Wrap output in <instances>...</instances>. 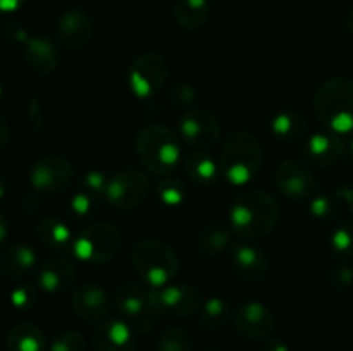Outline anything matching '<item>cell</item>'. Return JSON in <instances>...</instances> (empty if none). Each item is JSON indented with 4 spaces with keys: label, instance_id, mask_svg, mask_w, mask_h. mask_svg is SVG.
<instances>
[{
    "label": "cell",
    "instance_id": "cell-1",
    "mask_svg": "<svg viewBox=\"0 0 353 351\" xmlns=\"http://www.w3.org/2000/svg\"><path fill=\"white\" fill-rule=\"evenodd\" d=\"M279 215V203L269 193L245 191L231 205L230 226L240 237L259 240L272 233Z\"/></svg>",
    "mask_w": 353,
    "mask_h": 351
},
{
    "label": "cell",
    "instance_id": "cell-2",
    "mask_svg": "<svg viewBox=\"0 0 353 351\" xmlns=\"http://www.w3.org/2000/svg\"><path fill=\"white\" fill-rule=\"evenodd\" d=\"M314 110L321 123L334 134L353 133V81L330 78L314 93Z\"/></svg>",
    "mask_w": 353,
    "mask_h": 351
},
{
    "label": "cell",
    "instance_id": "cell-3",
    "mask_svg": "<svg viewBox=\"0 0 353 351\" xmlns=\"http://www.w3.org/2000/svg\"><path fill=\"white\" fill-rule=\"evenodd\" d=\"M134 150L147 171L155 176H169L181 157V141L169 127L152 124L138 131Z\"/></svg>",
    "mask_w": 353,
    "mask_h": 351
},
{
    "label": "cell",
    "instance_id": "cell-4",
    "mask_svg": "<svg viewBox=\"0 0 353 351\" xmlns=\"http://www.w3.org/2000/svg\"><path fill=\"white\" fill-rule=\"evenodd\" d=\"M221 174L228 182L243 186L254 181L262 167V147L248 131L230 134L221 150Z\"/></svg>",
    "mask_w": 353,
    "mask_h": 351
},
{
    "label": "cell",
    "instance_id": "cell-5",
    "mask_svg": "<svg viewBox=\"0 0 353 351\" xmlns=\"http://www.w3.org/2000/svg\"><path fill=\"white\" fill-rule=\"evenodd\" d=\"M134 270L152 289L171 284L179 270V258L174 248L161 240H143L131 251Z\"/></svg>",
    "mask_w": 353,
    "mask_h": 351
},
{
    "label": "cell",
    "instance_id": "cell-6",
    "mask_svg": "<svg viewBox=\"0 0 353 351\" xmlns=\"http://www.w3.org/2000/svg\"><path fill=\"white\" fill-rule=\"evenodd\" d=\"M121 233L114 224L95 222L85 227L72 241V253L81 262L102 265L112 260L121 246Z\"/></svg>",
    "mask_w": 353,
    "mask_h": 351
},
{
    "label": "cell",
    "instance_id": "cell-7",
    "mask_svg": "<svg viewBox=\"0 0 353 351\" xmlns=\"http://www.w3.org/2000/svg\"><path fill=\"white\" fill-rule=\"evenodd\" d=\"M116 305L134 332L147 334L155 327L159 312L150 299V289L128 282L117 288Z\"/></svg>",
    "mask_w": 353,
    "mask_h": 351
},
{
    "label": "cell",
    "instance_id": "cell-8",
    "mask_svg": "<svg viewBox=\"0 0 353 351\" xmlns=\"http://www.w3.org/2000/svg\"><path fill=\"white\" fill-rule=\"evenodd\" d=\"M148 189H150V184L145 172L138 169H121L114 172L107 181L103 198L109 202L112 209L131 210L143 203Z\"/></svg>",
    "mask_w": 353,
    "mask_h": 351
},
{
    "label": "cell",
    "instance_id": "cell-9",
    "mask_svg": "<svg viewBox=\"0 0 353 351\" xmlns=\"http://www.w3.org/2000/svg\"><path fill=\"white\" fill-rule=\"evenodd\" d=\"M165 79H168V64L164 57L155 52H147L134 58L128 72L130 88L138 98H150L157 95Z\"/></svg>",
    "mask_w": 353,
    "mask_h": 351
},
{
    "label": "cell",
    "instance_id": "cell-10",
    "mask_svg": "<svg viewBox=\"0 0 353 351\" xmlns=\"http://www.w3.org/2000/svg\"><path fill=\"white\" fill-rule=\"evenodd\" d=\"M179 134L195 150L209 151L219 143L221 124L209 109L193 107L179 119Z\"/></svg>",
    "mask_w": 353,
    "mask_h": 351
},
{
    "label": "cell",
    "instance_id": "cell-11",
    "mask_svg": "<svg viewBox=\"0 0 353 351\" xmlns=\"http://www.w3.org/2000/svg\"><path fill=\"white\" fill-rule=\"evenodd\" d=\"M74 176L72 164L62 155H45L38 158L30 171V182L41 193H61Z\"/></svg>",
    "mask_w": 353,
    "mask_h": 351
},
{
    "label": "cell",
    "instance_id": "cell-12",
    "mask_svg": "<svg viewBox=\"0 0 353 351\" xmlns=\"http://www.w3.org/2000/svg\"><path fill=\"white\" fill-rule=\"evenodd\" d=\"M274 186L285 198L300 202L310 198L316 193L317 181L305 164L288 158L279 162L276 167Z\"/></svg>",
    "mask_w": 353,
    "mask_h": 351
},
{
    "label": "cell",
    "instance_id": "cell-13",
    "mask_svg": "<svg viewBox=\"0 0 353 351\" xmlns=\"http://www.w3.org/2000/svg\"><path fill=\"white\" fill-rule=\"evenodd\" d=\"M150 299L159 315L186 317L200 306V292L190 284H168L159 289L150 288Z\"/></svg>",
    "mask_w": 353,
    "mask_h": 351
},
{
    "label": "cell",
    "instance_id": "cell-14",
    "mask_svg": "<svg viewBox=\"0 0 353 351\" xmlns=\"http://www.w3.org/2000/svg\"><path fill=\"white\" fill-rule=\"evenodd\" d=\"M234 326L250 339H265L274 332L276 319L271 310L259 301H248L238 308Z\"/></svg>",
    "mask_w": 353,
    "mask_h": 351
},
{
    "label": "cell",
    "instance_id": "cell-15",
    "mask_svg": "<svg viewBox=\"0 0 353 351\" xmlns=\"http://www.w3.org/2000/svg\"><path fill=\"white\" fill-rule=\"evenodd\" d=\"M93 351H134L137 337L126 320L112 319L102 322L92 336Z\"/></svg>",
    "mask_w": 353,
    "mask_h": 351
},
{
    "label": "cell",
    "instance_id": "cell-16",
    "mask_svg": "<svg viewBox=\"0 0 353 351\" xmlns=\"http://www.w3.org/2000/svg\"><path fill=\"white\" fill-rule=\"evenodd\" d=\"M71 306L79 319L97 322L109 315L110 298L105 289L99 284H83L72 292Z\"/></svg>",
    "mask_w": 353,
    "mask_h": 351
},
{
    "label": "cell",
    "instance_id": "cell-17",
    "mask_svg": "<svg viewBox=\"0 0 353 351\" xmlns=\"http://www.w3.org/2000/svg\"><path fill=\"white\" fill-rule=\"evenodd\" d=\"M24 58L37 74L48 76L61 65V52L57 45L43 34L28 38L24 43Z\"/></svg>",
    "mask_w": 353,
    "mask_h": 351
},
{
    "label": "cell",
    "instance_id": "cell-18",
    "mask_svg": "<svg viewBox=\"0 0 353 351\" xmlns=\"http://www.w3.org/2000/svg\"><path fill=\"white\" fill-rule=\"evenodd\" d=\"M59 40L69 50H81L92 40L93 26L88 14L81 9H71L64 12L57 26Z\"/></svg>",
    "mask_w": 353,
    "mask_h": 351
},
{
    "label": "cell",
    "instance_id": "cell-19",
    "mask_svg": "<svg viewBox=\"0 0 353 351\" xmlns=\"http://www.w3.org/2000/svg\"><path fill=\"white\" fill-rule=\"evenodd\" d=\"M231 265L245 281H259L268 274V257L252 244L236 243L231 246Z\"/></svg>",
    "mask_w": 353,
    "mask_h": 351
},
{
    "label": "cell",
    "instance_id": "cell-20",
    "mask_svg": "<svg viewBox=\"0 0 353 351\" xmlns=\"http://www.w3.org/2000/svg\"><path fill=\"white\" fill-rule=\"evenodd\" d=\"M345 145L340 140V136L334 133H317L307 140L303 155L307 160L319 167H327L333 165L343 157Z\"/></svg>",
    "mask_w": 353,
    "mask_h": 351
},
{
    "label": "cell",
    "instance_id": "cell-21",
    "mask_svg": "<svg viewBox=\"0 0 353 351\" xmlns=\"http://www.w3.org/2000/svg\"><path fill=\"white\" fill-rule=\"evenodd\" d=\"M76 281V268L68 258H50L38 272V284L48 292H61L71 288Z\"/></svg>",
    "mask_w": 353,
    "mask_h": 351
},
{
    "label": "cell",
    "instance_id": "cell-22",
    "mask_svg": "<svg viewBox=\"0 0 353 351\" xmlns=\"http://www.w3.org/2000/svg\"><path fill=\"white\" fill-rule=\"evenodd\" d=\"M7 351H45L47 341L40 327L30 322H19L9 329L6 336Z\"/></svg>",
    "mask_w": 353,
    "mask_h": 351
},
{
    "label": "cell",
    "instance_id": "cell-23",
    "mask_svg": "<svg viewBox=\"0 0 353 351\" xmlns=\"http://www.w3.org/2000/svg\"><path fill=\"white\" fill-rule=\"evenodd\" d=\"M37 264V251L26 243L10 244L0 258V270L7 277H21L26 275Z\"/></svg>",
    "mask_w": 353,
    "mask_h": 351
},
{
    "label": "cell",
    "instance_id": "cell-24",
    "mask_svg": "<svg viewBox=\"0 0 353 351\" xmlns=\"http://www.w3.org/2000/svg\"><path fill=\"white\" fill-rule=\"evenodd\" d=\"M185 171L196 186H210L221 174L219 164L205 150H193L186 158Z\"/></svg>",
    "mask_w": 353,
    "mask_h": 351
},
{
    "label": "cell",
    "instance_id": "cell-25",
    "mask_svg": "<svg viewBox=\"0 0 353 351\" xmlns=\"http://www.w3.org/2000/svg\"><path fill=\"white\" fill-rule=\"evenodd\" d=\"M210 16V0H178L174 7L176 23L185 30H196Z\"/></svg>",
    "mask_w": 353,
    "mask_h": 351
},
{
    "label": "cell",
    "instance_id": "cell-26",
    "mask_svg": "<svg viewBox=\"0 0 353 351\" xmlns=\"http://www.w3.org/2000/svg\"><path fill=\"white\" fill-rule=\"evenodd\" d=\"M231 244V227L223 226V224H212L200 231L196 246L202 255L207 257H216L223 253Z\"/></svg>",
    "mask_w": 353,
    "mask_h": 351
},
{
    "label": "cell",
    "instance_id": "cell-27",
    "mask_svg": "<svg viewBox=\"0 0 353 351\" xmlns=\"http://www.w3.org/2000/svg\"><path fill=\"white\" fill-rule=\"evenodd\" d=\"M37 236L48 248H65L71 244V231L68 224L55 215L43 217L38 222Z\"/></svg>",
    "mask_w": 353,
    "mask_h": 351
},
{
    "label": "cell",
    "instance_id": "cell-28",
    "mask_svg": "<svg viewBox=\"0 0 353 351\" xmlns=\"http://www.w3.org/2000/svg\"><path fill=\"white\" fill-rule=\"evenodd\" d=\"M307 129L305 117L295 110H283L278 112L271 120V131L276 138L285 141L299 140Z\"/></svg>",
    "mask_w": 353,
    "mask_h": 351
},
{
    "label": "cell",
    "instance_id": "cell-29",
    "mask_svg": "<svg viewBox=\"0 0 353 351\" xmlns=\"http://www.w3.org/2000/svg\"><path fill=\"white\" fill-rule=\"evenodd\" d=\"M231 317V306L224 298L214 296L202 306V323L209 329H221Z\"/></svg>",
    "mask_w": 353,
    "mask_h": 351
},
{
    "label": "cell",
    "instance_id": "cell-30",
    "mask_svg": "<svg viewBox=\"0 0 353 351\" xmlns=\"http://www.w3.org/2000/svg\"><path fill=\"white\" fill-rule=\"evenodd\" d=\"M155 193H157L159 200L162 203H165L169 206H178L186 200L188 189H186L185 182L179 181V179L164 178L155 186Z\"/></svg>",
    "mask_w": 353,
    "mask_h": 351
},
{
    "label": "cell",
    "instance_id": "cell-31",
    "mask_svg": "<svg viewBox=\"0 0 353 351\" xmlns=\"http://www.w3.org/2000/svg\"><path fill=\"white\" fill-rule=\"evenodd\" d=\"M157 351H192V337L183 327H169L159 337Z\"/></svg>",
    "mask_w": 353,
    "mask_h": 351
},
{
    "label": "cell",
    "instance_id": "cell-32",
    "mask_svg": "<svg viewBox=\"0 0 353 351\" xmlns=\"http://www.w3.org/2000/svg\"><path fill=\"white\" fill-rule=\"evenodd\" d=\"M334 251L345 258H353V219H347L334 229L331 236Z\"/></svg>",
    "mask_w": 353,
    "mask_h": 351
},
{
    "label": "cell",
    "instance_id": "cell-33",
    "mask_svg": "<svg viewBox=\"0 0 353 351\" xmlns=\"http://www.w3.org/2000/svg\"><path fill=\"white\" fill-rule=\"evenodd\" d=\"M85 337L74 329H65L52 341L50 351H85Z\"/></svg>",
    "mask_w": 353,
    "mask_h": 351
},
{
    "label": "cell",
    "instance_id": "cell-34",
    "mask_svg": "<svg viewBox=\"0 0 353 351\" xmlns=\"http://www.w3.org/2000/svg\"><path fill=\"white\" fill-rule=\"evenodd\" d=\"M69 209H71V213L76 219H86L97 210V195L83 189V191L76 193L72 196Z\"/></svg>",
    "mask_w": 353,
    "mask_h": 351
},
{
    "label": "cell",
    "instance_id": "cell-35",
    "mask_svg": "<svg viewBox=\"0 0 353 351\" xmlns=\"http://www.w3.org/2000/svg\"><path fill=\"white\" fill-rule=\"evenodd\" d=\"M10 303L19 310H30L37 303V289L31 284H19L10 292Z\"/></svg>",
    "mask_w": 353,
    "mask_h": 351
},
{
    "label": "cell",
    "instance_id": "cell-36",
    "mask_svg": "<svg viewBox=\"0 0 353 351\" xmlns=\"http://www.w3.org/2000/svg\"><path fill=\"white\" fill-rule=\"evenodd\" d=\"M310 212H312V215L317 217V219L330 220L338 213V205L333 198L321 195L312 200V203H310Z\"/></svg>",
    "mask_w": 353,
    "mask_h": 351
},
{
    "label": "cell",
    "instance_id": "cell-37",
    "mask_svg": "<svg viewBox=\"0 0 353 351\" xmlns=\"http://www.w3.org/2000/svg\"><path fill=\"white\" fill-rule=\"evenodd\" d=\"M107 181H109V178H107L103 172L100 171H90L86 172L85 178H83V189L88 193H93V195H100L103 191H105V186H107Z\"/></svg>",
    "mask_w": 353,
    "mask_h": 351
},
{
    "label": "cell",
    "instance_id": "cell-38",
    "mask_svg": "<svg viewBox=\"0 0 353 351\" xmlns=\"http://www.w3.org/2000/svg\"><path fill=\"white\" fill-rule=\"evenodd\" d=\"M334 275H336V284L338 286H350L353 282V270L348 267H340L334 270Z\"/></svg>",
    "mask_w": 353,
    "mask_h": 351
},
{
    "label": "cell",
    "instance_id": "cell-39",
    "mask_svg": "<svg viewBox=\"0 0 353 351\" xmlns=\"http://www.w3.org/2000/svg\"><path fill=\"white\" fill-rule=\"evenodd\" d=\"M26 3V0H0V12H16Z\"/></svg>",
    "mask_w": 353,
    "mask_h": 351
},
{
    "label": "cell",
    "instance_id": "cell-40",
    "mask_svg": "<svg viewBox=\"0 0 353 351\" xmlns=\"http://www.w3.org/2000/svg\"><path fill=\"white\" fill-rule=\"evenodd\" d=\"M338 198L343 200L353 212V184H345L338 188Z\"/></svg>",
    "mask_w": 353,
    "mask_h": 351
},
{
    "label": "cell",
    "instance_id": "cell-41",
    "mask_svg": "<svg viewBox=\"0 0 353 351\" xmlns=\"http://www.w3.org/2000/svg\"><path fill=\"white\" fill-rule=\"evenodd\" d=\"M262 351H290V346L281 339H272L264 344Z\"/></svg>",
    "mask_w": 353,
    "mask_h": 351
},
{
    "label": "cell",
    "instance_id": "cell-42",
    "mask_svg": "<svg viewBox=\"0 0 353 351\" xmlns=\"http://www.w3.org/2000/svg\"><path fill=\"white\" fill-rule=\"evenodd\" d=\"M9 138H10L9 126H7L6 120L0 117V151L7 147V143H9Z\"/></svg>",
    "mask_w": 353,
    "mask_h": 351
},
{
    "label": "cell",
    "instance_id": "cell-43",
    "mask_svg": "<svg viewBox=\"0 0 353 351\" xmlns=\"http://www.w3.org/2000/svg\"><path fill=\"white\" fill-rule=\"evenodd\" d=\"M7 234H9V224H7V219L3 217V213L0 212V250H2L3 244H6Z\"/></svg>",
    "mask_w": 353,
    "mask_h": 351
},
{
    "label": "cell",
    "instance_id": "cell-44",
    "mask_svg": "<svg viewBox=\"0 0 353 351\" xmlns=\"http://www.w3.org/2000/svg\"><path fill=\"white\" fill-rule=\"evenodd\" d=\"M345 23H347V30L350 31V33L353 34V9L350 10V12H348L347 21H345Z\"/></svg>",
    "mask_w": 353,
    "mask_h": 351
},
{
    "label": "cell",
    "instance_id": "cell-45",
    "mask_svg": "<svg viewBox=\"0 0 353 351\" xmlns=\"http://www.w3.org/2000/svg\"><path fill=\"white\" fill-rule=\"evenodd\" d=\"M348 153H350V160L353 162V140L350 141V147H348Z\"/></svg>",
    "mask_w": 353,
    "mask_h": 351
},
{
    "label": "cell",
    "instance_id": "cell-46",
    "mask_svg": "<svg viewBox=\"0 0 353 351\" xmlns=\"http://www.w3.org/2000/svg\"><path fill=\"white\" fill-rule=\"evenodd\" d=\"M3 195V188H2V186H0V196H2Z\"/></svg>",
    "mask_w": 353,
    "mask_h": 351
},
{
    "label": "cell",
    "instance_id": "cell-47",
    "mask_svg": "<svg viewBox=\"0 0 353 351\" xmlns=\"http://www.w3.org/2000/svg\"><path fill=\"white\" fill-rule=\"evenodd\" d=\"M0 96H2V88H0Z\"/></svg>",
    "mask_w": 353,
    "mask_h": 351
},
{
    "label": "cell",
    "instance_id": "cell-48",
    "mask_svg": "<svg viewBox=\"0 0 353 351\" xmlns=\"http://www.w3.org/2000/svg\"><path fill=\"white\" fill-rule=\"evenodd\" d=\"M209 351H217V350H209Z\"/></svg>",
    "mask_w": 353,
    "mask_h": 351
}]
</instances>
